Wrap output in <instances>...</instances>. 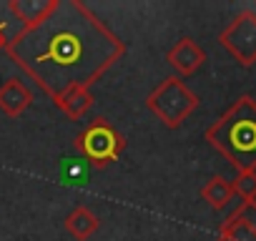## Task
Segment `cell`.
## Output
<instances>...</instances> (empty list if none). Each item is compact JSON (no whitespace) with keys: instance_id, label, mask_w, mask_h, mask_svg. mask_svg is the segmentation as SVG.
<instances>
[{"instance_id":"7c38bea8","label":"cell","mask_w":256,"mask_h":241,"mask_svg":"<svg viewBox=\"0 0 256 241\" xmlns=\"http://www.w3.org/2000/svg\"><path fill=\"white\" fill-rule=\"evenodd\" d=\"M231 188H234V196L244 201H256V171L236 174V178L231 181Z\"/></svg>"},{"instance_id":"3957f363","label":"cell","mask_w":256,"mask_h":241,"mask_svg":"<svg viewBox=\"0 0 256 241\" xmlns=\"http://www.w3.org/2000/svg\"><path fill=\"white\" fill-rule=\"evenodd\" d=\"M198 96L178 78L171 76L161 80L146 98V108L161 120L166 128H178L184 120L198 108Z\"/></svg>"},{"instance_id":"277c9868","label":"cell","mask_w":256,"mask_h":241,"mask_svg":"<svg viewBox=\"0 0 256 241\" xmlns=\"http://www.w3.org/2000/svg\"><path fill=\"white\" fill-rule=\"evenodd\" d=\"M73 146L78 148V154L93 168H108L123 154L126 136L118 134V128L110 124L108 118H96L76 136Z\"/></svg>"},{"instance_id":"8fae6325","label":"cell","mask_w":256,"mask_h":241,"mask_svg":"<svg viewBox=\"0 0 256 241\" xmlns=\"http://www.w3.org/2000/svg\"><path fill=\"white\" fill-rule=\"evenodd\" d=\"M216 241H256V234L246 226V221L234 211L218 228V238Z\"/></svg>"},{"instance_id":"4fadbf2b","label":"cell","mask_w":256,"mask_h":241,"mask_svg":"<svg viewBox=\"0 0 256 241\" xmlns=\"http://www.w3.org/2000/svg\"><path fill=\"white\" fill-rule=\"evenodd\" d=\"M236 214L246 221V226L256 234V201H244L238 208H236Z\"/></svg>"},{"instance_id":"ba28073f","label":"cell","mask_w":256,"mask_h":241,"mask_svg":"<svg viewBox=\"0 0 256 241\" xmlns=\"http://www.w3.org/2000/svg\"><path fill=\"white\" fill-rule=\"evenodd\" d=\"M53 103H56V108H60L70 120H78V118H83V116L93 108V93H90V88H86V86H73V88H66V90H60L58 96H53Z\"/></svg>"},{"instance_id":"9c48e42d","label":"cell","mask_w":256,"mask_h":241,"mask_svg":"<svg viewBox=\"0 0 256 241\" xmlns=\"http://www.w3.org/2000/svg\"><path fill=\"white\" fill-rule=\"evenodd\" d=\"M63 226H66V231H68L76 241H88V238L100 228V218H98L88 206H76V208L66 216Z\"/></svg>"},{"instance_id":"30bf717a","label":"cell","mask_w":256,"mask_h":241,"mask_svg":"<svg viewBox=\"0 0 256 241\" xmlns=\"http://www.w3.org/2000/svg\"><path fill=\"white\" fill-rule=\"evenodd\" d=\"M201 198H204L211 208H216V211L226 208V206L234 201L231 181L224 178V176H211V178L206 181V186L201 188Z\"/></svg>"},{"instance_id":"7a4b0ae2","label":"cell","mask_w":256,"mask_h":241,"mask_svg":"<svg viewBox=\"0 0 256 241\" xmlns=\"http://www.w3.org/2000/svg\"><path fill=\"white\" fill-rule=\"evenodd\" d=\"M204 138L238 174L256 171V100L251 96H241L206 128Z\"/></svg>"},{"instance_id":"52a82bcc","label":"cell","mask_w":256,"mask_h":241,"mask_svg":"<svg viewBox=\"0 0 256 241\" xmlns=\"http://www.w3.org/2000/svg\"><path fill=\"white\" fill-rule=\"evenodd\" d=\"M33 103V90L18 80V78H8L3 86H0V110L10 118L23 116Z\"/></svg>"},{"instance_id":"5bb4252c","label":"cell","mask_w":256,"mask_h":241,"mask_svg":"<svg viewBox=\"0 0 256 241\" xmlns=\"http://www.w3.org/2000/svg\"><path fill=\"white\" fill-rule=\"evenodd\" d=\"M8 43V36H6V23H0V48H6Z\"/></svg>"},{"instance_id":"5b68a950","label":"cell","mask_w":256,"mask_h":241,"mask_svg":"<svg viewBox=\"0 0 256 241\" xmlns=\"http://www.w3.org/2000/svg\"><path fill=\"white\" fill-rule=\"evenodd\" d=\"M224 50L244 68L256 63V13L244 10L238 13L218 36Z\"/></svg>"},{"instance_id":"8992f818","label":"cell","mask_w":256,"mask_h":241,"mask_svg":"<svg viewBox=\"0 0 256 241\" xmlns=\"http://www.w3.org/2000/svg\"><path fill=\"white\" fill-rule=\"evenodd\" d=\"M166 60H168V66H171V68L178 73V78H181V76H194V73L204 66L206 53H204V48H201L194 38H181L178 43H174V46L168 48Z\"/></svg>"},{"instance_id":"6da1fadb","label":"cell","mask_w":256,"mask_h":241,"mask_svg":"<svg viewBox=\"0 0 256 241\" xmlns=\"http://www.w3.org/2000/svg\"><path fill=\"white\" fill-rule=\"evenodd\" d=\"M20 30L6 53L53 98L66 88H90L126 53V43L80 0H10Z\"/></svg>"}]
</instances>
